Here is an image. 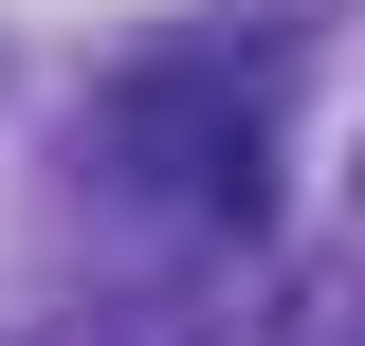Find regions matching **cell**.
Instances as JSON below:
<instances>
[]
</instances>
